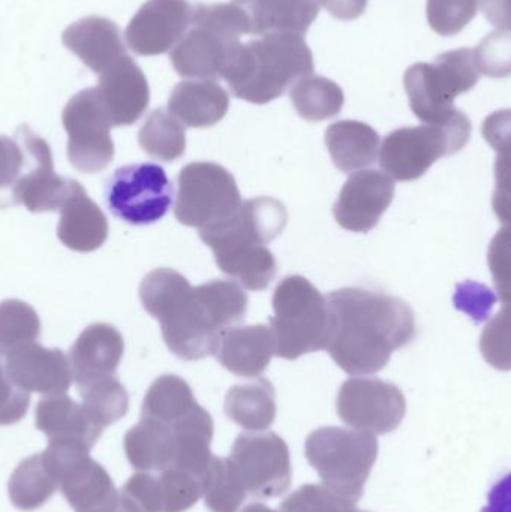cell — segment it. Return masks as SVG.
<instances>
[{"mask_svg":"<svg viewBox=\"0 0 511 512\" xmlns=\"http://www.w3.org/2000/svg\"><path fill=\"white\" fill-rule=\"evenodd\" d=\"M144 309L161 324L165 345L183 361L215 355L222 336L248 312V295L231 280L192 286L171 268L150 271L140 285Z\"/></svg>","mask_w":511,"mask_h":512,"instance_id":"cell-1","label":"cell"},{"mask_svg":"<svg viewBox=\"0 0 511 512\" xmlns=\"http://www.w3.org/2000/svg\"><path fill=\"white\" fill-rule=\"evenodd\" d=\"M327 352L348 375H374L416 336V318L404 300L363 288L327 297Z\"/></svg>","mask_w":511,"mask_h":512,"instance_id":"cell-2","label":"cell"},{"mask_svg":"<svg viewBox=\"0 0 511 512\" xmlns=\"http://www.w3.org/2000/svg\"><path fill=\"white\" fill-rule=\"evenodd\" d=\"M288 213L281 201L258 197L245 201L227 221L200 231L215 255L219 270L249 291H264L278 273L267 243L281 236Z\"/></svg>","mask_w":511,"mask_h":512,"instance_id":"cell-3","label":"cell"},{"mask_svg":"<svg viewBox=\"0 0 511 512\" xmlns=\"http://www.w3.org/2000/svg\"><path fill=\"white\" fill-rule=\"evenodd\" d=\"M314 72V56L305 39L294 33H267L240 42L228 57L221 77L236 98L264 105Z\"/></svg>","mask_w":511,"mask_h":512,"instance_id":"cell-4","label":"cell"},{"mask_svg":"<svg viewBox=\"0 0 511 512\" xmlns=\"http://www.w3.org/2000/svg\"><path fill=\"white\" fill-rule=\"evenodd\" d=\"M249 33L248 20L239 6L231 3H197L192 21L170 54L177 74L213 80L222 69L240 38Z\"/></svg>","mask_w":511,"mask_h":512,"instance_id":"cell-5","label":"cell"},{"mask_svg":"<svg viewBox=\"0 0 511 512\" xmlns=\"http://www.w3.org/2000/svg\"><path fill=\"white\" fill-rule=\"evenodd\" d=\"M275 316L269 319L276 357L294 361L326 349L329 339L327 298L303 276H288L273 294Z\"/></svg>","mask_w":511,"mask_h":512,"instance_id":"cell-6","label":"cell"},{"mask_svg":"<svg viewBox=\"0 0 511 512\" xmlns=\"http://www.w3.org/2000/svg\"><path fill=\"white\" fill-rule=\"evenodd\" d=\"M306 459L323 486L351 502L362 499L378 457V441L369 432L321 427L306 439Z\"/></svg>","mask_w":511,"mask_h":512,"instance_id":"cell-7","label":"cell"},{"mask_svg":"<svg viewBox=\"0 0 511 512\" xmlns=\"http://www.w3.org/2000/svg\"><path fill=\"white\" fill-rule=\"evenodd\" d=\"M480 72L470 48L447 51L432 63H416L405 72L404 86L417 119L428 125L449 122L458 110L455 99L470 92Z\"/></svg>","mask_w":511,"mask_h":512,"instance_id":"cell-8","label":"cell"},{"mask_svg":"<svg viewBox=\"0 0 511 512\" xmlns=\"http://www.w3.org/2000/svg\"><path fill=\"white\" fill-rule=\"evenodd\" d=\"M470 119L462 111L443 125L401 128L384 138L380 165L399 182H414L444 156L461 152L470 141Z\"/></svg>","mask_w":511,"mask_h":512,"instance_id":"cell-9","label":"cell"},{"mask_svg":"<svg viewBox=\"0 0 511 512\" xmlns=\"http://www.w3.org/2000/svg\"><path fill=\"white\" fill-rule=\"evenodd\" d=\"M80 441L56 439L41 453L42 462L75 512H116L120 495L108 472Z\"/></svg>","mask_w":511,"mask_h":512,"instance_id":"cell-10","label":"cell"},{"mask_svg":"<svg viewBox=\"0 0 511 512\" xmlns=\"http://www.w3.org/2000/svg\"><path fill=\"white\" fill-rule=\"evenodd\" d=\"M174 216L189 228L206 230L230 219L242 195L230 171L213 162H192L180 171Z\"/></svg>","mask_w":511,"mask_h":512,"instance_id":"cell-11","label":"cell"},{"mask_svg":"<svg viewBox=\"0 0 511 512\" xmlns=\"http://www.w3.org/2000/svg\"><path fill=\"white\" fill-rule=\"evenodd\" d=\"M105 200L117 219L144 227L165 218L173 203V185L161 165H126L108 180Z\"/></svg>","mask_w":511,"mask_h":512,"instance_id":"cell-12","label":"cell"},{"mask_svg":"<svg viewBox=\"0 0 511 512\" xmlns=\"http://www.w3.org/2000/svg\"><path fill=\"white\" fill-rule=\"evenodd\" d=\"M62 123L68 132V159L75 170L95 174L110 167L114 159L113 123L96 87L81 90L68 102Z\"/></svg>","mask_w":511,"mask_h":512,"instance_id":"cell-13","label":"cell"},{"mask_svg":"<svg viewBox=\"0 0 511 512\" xmlns=\"http://www.w3.org/2000/svg\"><path fill=\"white\" fill-rule=\"evenodd\" d=\"M230 462L242 480L248 496L273 499L290 489V448L273 432L242 433L234 441Z\"/></svg>","mask_w":511,"mask_h":512,"instance_id":"cell-14","label":"cell"},{"mask_svg":"<svg viewBox=\"0 0 511 512\" xmlns=\"http://www.w3.org/2000/svg\"><path fill=\"white\" fill-rule=\"evenodd\" d=\"M336 409L347 426L372 435H387L401 426L407 402L402 391L390 382L351 378L339 390Z\"/></svg>","mask_w":511,"mask_h":512,"instance_id":"cell-15","label":"cell"},{"mask_svg":"<svg viewBox=\"0 0 511 512\" xmlns=\"http://www.w3.org/2000/svg\"><path fill=\"white\" fill-rule=\"evenodd\" d=\"M204 495L203 480L179 468L132 475L120 501L131 512H185Z\"/></svg>","mask_w":511,"mask_h":512,"instance_id":"cell-16","label":"cell"},{"mask_svg":"<svg viewBox=\"0 0 511 512\" xmlns=\"http://www.w3.org/2000/svg\"><path fill=\"white\" fill-rule=\"evenodd\" d=\"M188 0H147L126 27L128 47L140 56H158L179 44L191 26Z\"/></svg>","mask_w":511,"mask_h":512,"instance_id":"cell-17","label":"cell"},{"mask_svg":"<svg viewBox=\"0 0 511 512\" xmlns=\"http://www.w3.org/2000/svg\"><path fill=\"white\" fill-rule=\"evenodd\" d=\"M27 152V165L12 194L11 206L23 204L29 212H56L68 194L69 179L57 176L47 141L27 125L17 129Z\"/></svg>","mask_w":511,"mask_h":512,"instance_id":"cell-18","label":"cell"},{"mask_svg":"<svg viewBox=\"0 0 511 512\" xmlns=\"http://www.w3.org/2000/svg\"><path fill=\"white\" fill-rule=\"evenodd\" d=\"M395 198V182L377 170L351 174L345 182L333 215L339 227L351 233H369L377 227Z\"/></svg>","mask_w":511,"mask_h":512,"instance_id":"cell-19","label":"cell"},{"mask_svg":"<svg viewBox=\"0 0 511 512\" xmlns=\"http://www.w3.org/2000/svg\"><path fill=\"white\" fill-rule=\"evenodd\" d=\"M5 372L15 387L45 397L65 394L74 381L66 355L36 342L11 352L6 357Z\"/></svg>","mask_w":511,"mask_h":512,"instance_id":"cell-20","label":"cell"},{"mask_svg":"<svg viewBox=\"0 0 511 512\" xmlns=\"http://www.w3.org/2000/svg\"><path fill=\"white\" fill-rule=\"evenodd\" d=\"M96 90L113 126L134 125L149 107L146 75L128 54L99 74Z\"/></svg>","mask_w":511,"mask_h":512,"instance_id":"cell-21","label":"cell"},{"mask_svg":"<svg viewBox=\"0 0 511 512\" xmlns=\"http://www.w3.org/2000/svg\"><path fill=\"white\" fill-rule=\"evenodd\" d=\"M125 352L122 333L113 325L93 324L78 336L69 352L77 388L113 378Z\"/></svg>","mask_w":511,"mask_h":512,"instance_id":"cell-22","label":"cell"},{"mask_svg":"<svg viewBox=\"0 0 511 512\" xmlns=\"http://www.w3.org/2000/svg\"><path fill=\"white\" fill-rule=\"evenodd\" d=\"M108 233L107 216L77 180L69 179L68 194L60 207L57 227L60 242L71 251L89 254L107 242Z\"/></svg>","mask_w":511,"mask_h":512,"instance_id":"cell-23","label":"cell"},{"mask_svg":"<svg viewBox=\"0 0 511 512\" xmlns=\"http://www.w3.org/2000/svg\"><path fill=\"white\" fill-rule=\"evenodd\" d=\"M276 355V340L267 325L231 328L222 336L215 357L239 378H258Z\"/></svg>","mask_w":511,"mask_h":512,"instance_id":"cell-24","label":"cell"},{"mask_svg":"<svg viewBox=\"0 0 511 512\" xmlns=\"http://www.w3.org/2000/svg\"><path fill=\"white\" fill-rule=\"evenodd\" d=\"M62 42L95 74H102L126 54L117 24L98 15L75 21L63 32Z\"/></svg>","mask_w":511,"mask_h":512,"instance_id":"cell-25","label":"cell"},{"mask_svg":"<svg viewBox=\"0 0 511 512\" xmlns=\"http://www.w3.org/2000/svg\"><path fill=\"white\" fill-rule=\"evenodd\" d=\"M248 20L251 35H305L320 14L318 0H233Z\"/></svg>","mask_w":511,"mask_h":512,"instance_id":"cell-26","label":"cell"},{"mask_svg":"<svg viewBox=\"0 0 511 512\" xmlns=\"http://www.w3.org/2000/svg\"><path fill=\"white\" fill-rule=\"evenodd\" d=\"M126 459L132 468L141 472H164L176 468L179 442L176 432L168 424L141 418L123 441Z\"/></svg>","mask_w":511,"mask_h":512,"instance_id":"cell-27","label":"cell"},{"mask_svg":"<svg viewBox=\"0 0 511 512\" xmlns=\"http://www.w3.org/2000/svg\"><path fill=\"white\" fill-rule=\"evenodd\" d=\"M228 108V93L213 80L182 81L168 99V111L188 128L215 126Z\"/></svg>","mask_w":511,"mask_h":512,"instance_id":"cell-28","label":"cell"},{"mask_svg":"<svg viewBox=\"0 0 511 512\" xmlns=\"http://www.w3.org/2000/svg\"><path fill=\"white\" fill-rule=\"evenodd\" d=\"M35 426L50 441L72 439L92 450L104 430L96 426L83 405L66 396H48L39 400L35 409Z\"/></svg>","mask_w":511,"mask_h":512,"instance_id":"cell-29","label":"cell"},{"mask_svg":"<svg viewBox=\"0 0 511 512\" xmlns=\"http://www.w3.org/2000/svg\"><path fill=\"white\" fill-rule=\"evenodd\" d=\"M333 164L342 173H353L377 161L380 135L368 123L341 120L326 129L324 135Z\"/></svg>","mask_w":511,"mask_h":512,"instance_id":"cell-30","label":"cell"},{"mask_svg":"<svg viewBox=\"0 0 511 512\" xmlns=\"http://www.w3.org/2000/svg\"><path fill=\"white\" fill-rule=\"evenodd\" d=\"M224 409L227 417L242 429L263 432L275 423V388L267 379L234 385L225 396Z\"/></svg>","mask_w":511,"mask_h":512,"instance_id":"cell-31","label":"cell"},{"mask_svg":"<svg viewBox=\"0 0 511 512\" xmlns=\"http://www.w3.org/2000/svg\"><path fill=\"white\" fill-rule=\"evenodd\" d=\"M188 382L176 375H164L153 382L141 406V418L174 424L197 408Z\"/></svg>","mask_w":511,"mask_h":512,"instance_id":"cell-32","label":"cell"},{"mask_svg":"<svg viewBox=\"0 0 511 512\" xmlns=\"http://www.w3.org/2000/svg\"><path fill=\"white\" fill-rule=\"evenodd\" d=\"M291 102L297 114L308 122H323L341 113L344 107V92L329 78H300L290 92Z\"/></svg>","mask_w":511,"mask_h":512,"instance_id":"cell-33","label":"cell"},{"mask_svg":"<svg viewBox=\"0 0 511 512\" xmlns=\"http://www.w3.org/2000/svg\"><path fill=\"white\" fill-rule=\"evenodd\" d=\"M56 481L42 462L41 454L23 460L9 478L8 490L12 505L21 511H35L56 493Z\"/></svg>","mask_w":511,"mask_h":512,"instance_id":"cell-34","label":"cell"},{"mask_svg":"<svg viewBox=\"0 0 511 512\" xmlns=\"http://www.w3.org/2000/svg\"><path fill=\"white\" fill-rule=\"evenodd\" d=\"M138 144L156 161L174 162L186 152V132L171 113L158 108L147 117L138 132Z\"/></svg>","mask_w":511,"mask_h":512,"instance_id":"cell-35","label":"cell"},{"mask_svg":"<svg viewBox=\"0 0 511 512\" xmlns=\"http://www.w3.org/2000/svg\"><path fill=\"white\" fill-rule=\"evenodd\" d=\"M78 394L83 399L84 409L99 429L104 430L128 414V391L114 376L78 388Z\"/></svg>","mask_w":511,"mask_h":512,"instance_id":"cell-36","label":"cell"},{"mask_svg":"<svg viewBox=\"0 0 511 512\" xmlns=\"http://www.w3.org/2000/svg\"><path fill=\"white\" fill-rule=\"evenodd\" d=\"M203 490L206 507L212 512H237L248 496L233 463L219 457L210 463Z\"/></svg>","mask_w":511,"mask_h":512,"instance_id":"cell-37","label":"cell"},{"mask_svg":"<svg viewBox=\"0 0 511 512\" xmlns=\"http://www.w3.org/2000/svg\"><path fill=\"white\" fill-rule=\"evenodd\" d=\"M41 334V321L32 306L21 300L0 303V355L8 357L15 349L30 345Z\"/></svg>","mask_w":511,"mask_h":512,"instance_id":"cell-38","label":"cell"},{"mask_svg":"<svg viewBox=\"0 0 511 512\" xmlns=\"http://www.w3.org/2000/svg\"><path fill=\"white\" fill-rule=\"evenodd\" d=\"M482 134L489 146L497 152L495 180L498 197H511V110L495 111L486 117Z\"/></svg>","mask_w":511,"mask_h":512,"instance_id":"cell-39","label":"cell"},{"mask_svg":"<svg viewBox=\"0 0 511 512\" xmlns=\"http://www.w3.org/2000/svg\"><path fill=\"white\" fill-rule=\"evenodd\" d=\"M480 351L486 363L501 372H510L511 307L504 306L501 312L486 324L480 337Z\"/></svg>","mask_w":511,"mask_h":512,"instance_id":"cell-40","label":"cell"},{"mask_svg":"<svg viewBox=\"0 0 511 512\" xmlns=\"http://www.w3.org/2000/svg\"><path fill=\"white\" fill-rule=\"evenodd\" d=\"M480 0H428L429 26L438 35L453 36L476 17Z\"/></svg>","mask_w":511,"mask_h":512,"instance_id":"cell-41","label":"cell"},{"mask_svg":"<svg viewBox=\"0 0 511 512\" xmlns=\"http://www.w3.org/2000/svg\"><path fill=\"white\" fill-rule=\"evenodd\" d=\"M356 502L336 495L320 484H306L288 496L279 512H356Z\"/></svg>","mask_w":511,"mask_h":512,"instance_id":"cell-42","label":"cell"},{"mask_svg":"<svg viewBox=\"0 0 511 512\" xmlns=\"http://www.w3.org/2000/svg\"><path fill=\"white\" fill-rule=\"evenodd\" d=\"M26 165L27 152L20 132L15 131L14 138L0 135V209L11 206Z\"/></svg>","mask_w":511,"mask_h":512,"instance_id":"cell-43","label":"cell"},{"mask_svg":"<svg viewBox=\"0 0 511 512\" xmlns=\"http://www.w3.org/2000/svg\"><path fill=\"white\" fill-rule=\"evenodd\" d=\"M473 51L480 74L492 78L511 75V33L503 30L489 33Z\"/></svg>","mask_w":511,"mask_h":512,"instance_id":"cell-44","label":"cell"},{"mask_svg":"<svg viewBox=\"0 0 511 512\" xmlns=\"http://www.w3.org/2000/svg\"><path fill=\"white\" fill-rule=\"evenodd\" d=\"M488 264L501 301L511 307V227L501 228L492 239Z\"/></svg>","mask_w":511,"mask_h":512,"instance_id":"cell-45","label":"cell"},{"mask_svg":"<svg viewBox=\"0 0 511 512\" xmlns=\"http://www.w3.org/2000/svg\"><path fill=\"white\" fill-rule=\"evenodd\" d=\"M30 394L15 387L0 364V426H11L26 417Z\"/></svg>","mask_w":511,"mask_h":512,"instance_id":"cell-46","label":"cell"},{"mask_svg":"<svg viewBox=\"0 0 511 512\" xmlns=\"http://www.w3.org/2000/svg\"><path fill=\"white\" fill-rule=\"evenodd\" d=\"M483 14L498 29L511 30V0H480Z\"/></svg>","mask_w":511,"mask_h":512,"instance_id":"cell-47","label":"cell"},{"mask_svg":"<svg viewBox=\"0 0 511 512\" xmlns=\"http://www.w3.org/2000/svg\"><path fill=\"white\" fill-rule=\"evenodd\" d=\"M318 3L339 20H356L368 6V0H318Z\"/></svg>","mask_w":511,"mask_h":512,"instance_id":"cell-48","label":"cell"},{"mask_svg":"<svg viewBox=\"0 0 511 512\" xmlns=\"http://www.w3.org/2000/svg\"><path fill=\"white\" fill-rule=\"evenodd\" d=\"M482 512H511V474L498 481L488 496Z\"/></svg>","mask_w":511,"mask_h":512,"instance_id":"cell-49","label":"cell"},{"mask_svg":"<svg viewBox=\"0 0 511 512\" xmlns=\"http://www.w3.org/2000/svg\"><path fill=\"white\" fill-rule=\"evenodd\" d=\"M242 512H276L273 511L272 508L266 507L263 504H251L245 508Z\"/></svg>","mask_w":511,"mask_h":512,"instance_id":"cell-50","label":"cell"},{"mask_svg":"<svg viewBox=\"0 0 511 512\" xmlns=\"http://www.w3.org/2000/svg\"><path fill=\"white\" fill-rule=\"evenodd\" d=\"M116 512H131V511H129L128 508H126L125 505L122 504V501H120L119 510H117Z\"/></svg>","mask_w":511,"mask_h":512,"instance_id":"cell-51","label":"cell"},{"mask_svg":"<svg viewBox=\"0 0 511 512\" xmlns=\"http://www.w3.org/2000/svg\"><path fill=\"white\" fill-rule=\"evenodd\" d=\"M356 512H368V511H362V510H359V508H357Z\"/></svg>","mask_w":511,"mask_h":512,"instance_id":"cell-52","label":"cell"}]
</instances>
